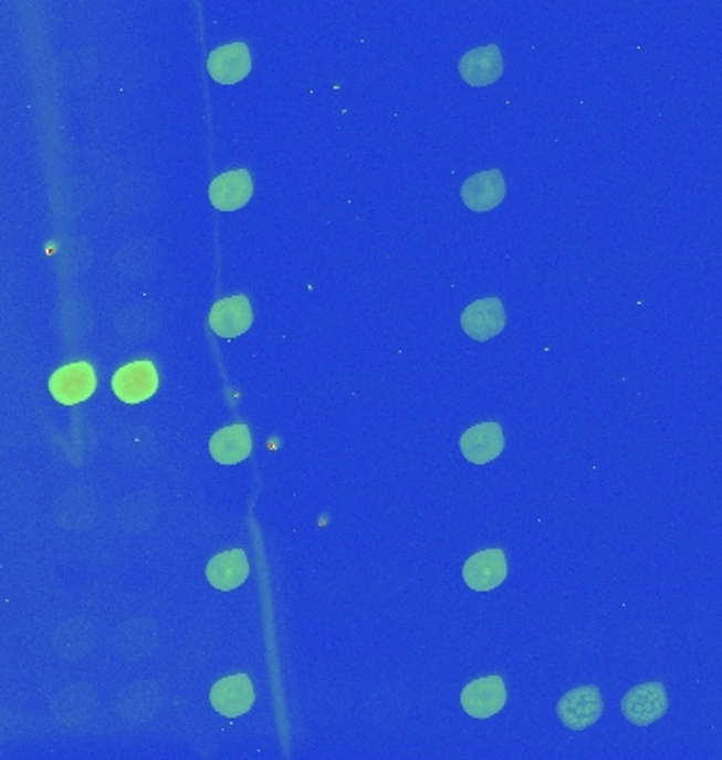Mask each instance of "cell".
I'll list each match as a JSON object with an SVG mask.
<instances>
[{
    "label": "cell",
    "instance_id": "4",
    "mask_svg": "<svg viewBox=\"0 0 722 760\" xmlns=\"http://www.w3.org/2000/svg\"><path fill=\"white\" fill-rule=\"evenodd\" d=\"M257 701L254 685L248 674H233L220 678L210 691L211 708L227 718L248 715Z\"/></svg>",
    "mask_w": 722,
    "mask_h": 760
},
{
    "label": "cell",
    "instance_id": "5",
    "mask_svg": "<svg viewBox=\"0 0 722 760\" xmlns=\"http://www.w3.org/2000/svg\"><path fill=\"white\" fill-rule=\"evenodd\" d=\"M508 704V689L501 676H482L471 680L461 693V706L471 718H492Z\"/></svg>",
    "mask_w": 722,
    "mask_h": 760
},
{
    "label": "cell",
    "instance_id": "11",
    "mask_svg": "<svg viewBox=\"0 0 722 760\" xmlns=\"http://www.w3.org/2000/svg\"><path fill=\"white\" fill-rule=\"evenodd\" d=\"M503 55L496 45L471 49L459 62V74L471 87H489L503 76Z\"/></svg>",
    "mask_w": 722,
    "mask_h": 760
},
{
    "label": "cell",
    "instance_id": "12",
    "mask_svg": "<svg viewBox=\"0 0 722 760\" xmlns=\"http://www.w3.org/2000/svg\"><path fill=\"white\" fill-rule=\"evenodd\" d=\"M208 72L220 85H234L243 81L252 72L250 49L245 43H231L213 49L208 58Z\"/></svg>",
    "mask_w": 722,
    "mask_h": 760
},
{
    "label": "cell",
    "instance_id": "9",
    "mask_svg": "<svg viewBox=\"0 0 722 760\" xmlns=\"http://www.w3.org/2000/svg\"><path fill=\"white\" fill-rule=\"evenodd\" d=\"M505 195H508V185H505V178L499 169H486V171L473 174L461 186L463 204L471 211H478V214L499 208L503 204Z\"/></svg>",
    "mask_w": 722,
    "mask_h": 760
},
{
    "label": "cell",
    "instance_id": "15",
    "mask_svg": "<svg viewBox=\"0 0 722 760\" xmlns=\"http://www.w3.org/2000/svg\"><path fill=\"white\" fill-rule=\"evenodd\" d=\"M206 576H208L211 587H216L220 592L237 590L250 576L248 553L243 550H229V552L213 555L206 566Z\"/></svg>",
    "mask_w": 722,
    "mask_h": 760
},
{
    "label": "cell",
    "instance_id": "3",
    "mask_svg": "<svg viewBox=\"0 0 722 760\" xmlns=\"http://www.w3.org/2000/svg\"><path fill=\"white\" fill-rule=\"evenodd\" d=\"M621 712L636 727H649L668 712V693L661 683H645L626 693Z\"/></svg>",
    "mask_w": 722,
    "mask_h": 760
},
{
    "label": "cell",
    "instance_id": "2",
    "mask_svg": "<svg viewBox=\"0 0 722 760\" xmlns=\"http://www.w3.org/2000/svg\"><path fill=\"white\" fill-rule=\"evenodd\" d=\"M97 381L92 364L76 362L55 369L49 378V392L55 397V402L64 406H74L85 399H90L95 393Z\"/></svg>",
    "mask_w": 722,
    "mask_h": 760
},
{
    "label": "cell",
    "instance_id": "13",
    "mask_svg": "<svg viewBox=\"0 0 722 760\" xmlns=\"http://www.w3.org/2000/svg\"><path fill=\"white\" fill-rule=\"evenodd\" d=\"M254 195V183L248 169H233L213 178L210 185L211 206L220 211H237Z\"/></svg>",
    "mask_w": 722,
    "mask_h": 760
},
{
    "label": "cell",
    "instance_id": "7",
    "mask_svg": "<svg viewBox=\"0 0 722 760\" xmlns=\"http://www.w3.org/2000/svg\"><path fill=\"white\" fill-rule=\"evenodd\" d=\"M505 306L496 296L475 300L461 313V327L469 339L484 343L505 330Z\"/></svg>",
    "mask_w": 722,
    "mask_h": 760
},
{
    "label": "cell",
    "instance_id": "14",
    "mask_svg": "<svg viewBox=\"0 0 722 760\" xmlns=\"http://www.w3.org/2000/svg\"><path fill=\"white\" fill-rule=\"evenodd\" d=\"M461 452L467 461L473 465H486L501 457L505 448V436L499 423H480L471 429H467L461 438Z\"/></svg>",
    "mask_w": 722,
    "mask_h": 760
},
{
    "label": "cell",
    "instance_id": "10",
    "mask_svg": "<svg viewBox=\"0 0 722 760\" xmlns=\"http://www.w3.org/2000/svg\"><path fill=\"white\" fill-rule=\"evenodd\" d=\"M463 579L473 592H492L508 579V558L503 550L473 553L463 566Z\"/></svg>",
    "mask_w": 722,
    "mask_h": 760
},
{
    "label": "cell",
    "instance_id": "16",
    "mask_svg": "<svg viewBox=\"0 0 722 760\" xmlns=\"http://www.w3.org/2000/svg\"><path fill=\"white\" fill-rule=\"evenodd\" d=\"M211 459L220 465H239L252 455V434L245 425L218 429L210 439Z\"/></svg>",
    "mask_w": 722,
    "mask_h": 760
},
{
    "label": "cell",
    "instance_id": "6",
    "mask_svg": "<svg viewBox=\"0 0 722 760\" xmlns=\"http://www.w3.org/2000/svg\"><path fill=\"white\" fill-rule=\"evenodd\" d=\"M159 389V372L150 362H132L113 376V392L125 404H142Z\"/></svg>",
    "mask_w": 722,
    "mask_h": 760
},
{
    "label": "cell",
    "instance_id": "1",
    "mask_svg": "<svg viewBox=\"0 0 722 760\" xmlns=\"http://www.w3.org/2000/svg\"><path fill=\"white\" fill-rule=\"evenodd\" d=\"M605 712L600 689L594 685L577 687L566 693L558 701V718L571 731H585L596 725Z\"/></svg>",
    "mask_w": 722,
    "mask_h": 760
},
{
    "label": "cell",
    "instance_id": "8",
    "mask_svg": "<svg viewBox=\"0 0 722 760\" xmlns=\"http://www.w3.org/2000/svg\"><path fill=\"white\" fill-rule=\"evenodd\" d=\"M254 322L252 304L248 296L239 294L231 299H220L213 302L210 311V327L220 339H237L245 334Z\"/></svg>",
    "mask_w": 722,
    "mask_h": 760
}]
</instances>
